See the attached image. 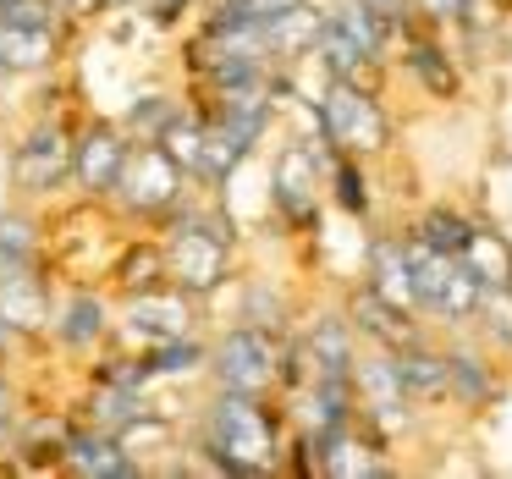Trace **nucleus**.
<instances>
[{
	"label": "nucleus",
	"instance_id": "1",
	"mask_svg": "<svg viewBox=\"0 0 512 479\" xmlns=\"http://www.w3.org/2000/svg\"><path fill=\"white\" fill-rule=\"evenodd\" d=\"M199 452H204V463H210L215 474H232V479L276 474V468L287 463L281 413L270 408V397H243V391L215 386L210 408H204Z\"/></svg>",
	"mask_w": 512,
	"mask_h": 479
},
{
	"label": "nucleus",
	"instance_id": "2",
	"mask_svg": "<svg viewBox=\"0 0 512 479\" xmlns=\"http://www.w3.org/2000/svg\"><path fill=\"white\" fill-rule=\"evenodd\" d=\"M160 248H166V281H177L199 303L215 298L232 281V259H237V226L221 210V193H210V199L188 193L160 221Z\"/></svg>",
	"mask_w": 512,
	"mask_h": 479
},
{
	"label": "nucleus",
	"instance_id": "3",
	"mask_svg": "<svg viewBox=\"0 0 512 479\" xmlns=\"http://www.w3.org/2000/svg\"><path fill=\"white\" fill-rule=\"evenodd\" d=\"M193 193V177L155 144V138H133L122 160V177L111 188V204L127 215V221H144V226H160L182 199Z\"/></svg>",
	"mask_w": 512,
	"mask_h": 479
},
{
	"label": "nucleus",
	"instance_id": "4",
	"mask_svg": "<svg viewBox=\"0 0 512 479\" xmlns=\"http://www.w3.org/2000/svg\"><path fill=\"white\" fill-rule=\"evenodd\" d=\"M281 336L259 331V325H243V320L226 325V331L210 342V364H204V375H210L221 391L270 397V391H281Z\"/></svg>",
	"mask_w": 512,
	"mask_h": 479
},
{
	"label": "nucleus",
	"instance_id": "5",
	"mask_svg": "<svg viewBox=\"0 0 512 479\" xmlns=\"http://www.w3.org/2000/svg\"><path fill=\"white\" fill-rule=\"evenodd\" d=\"M320 122H325V144L336 149V155H386L391 149V111L380 94L369 89H353V83H336L325 78V94H320Z\"/></svg>",
	"mask_w": 512,
	"mask_h": 479
},
{
	"label": "nucleus",
	"instance_id": "6",
	"mask_svg": "<svg viewBox=\"0 0 512 479\" xmlns=\"http://www.w3.org/2000/svg\"><path fill=\"white\" fill-rule=\"evenodd\" d=\"M12 188L17 199H56L61 188H72V133L61 116L39 111L28 122V133L12 144Z\"/></svg>",
	"mask_w": 512,
	"mask_h": 479
},
{
	"label": "nucleus",
	"instance_id": "7",
	"mask_svg": "<svg viewBox=\"0 0 512 479\" xmlns=\"http://www.w3.org/2000/svg\"><path fill=\"white\" fill-rule=\"evenodd\" d=\"M199 331V298L182 292L177 281H160V287H144L133 298L116 303V336L127 353H144V347L166 342V336H188Z\"/></svg>",
	"mask_w": 512,
	"mask_h": 479
},
{
	"label": "nucleus",
	"instance_id": "8",
	"mask_svg": "<svg viewBox=\"0 0 512 479\" xmlns=\"http://www.w3.org/2000/svg\"><path fill=\"white\" fill-rule=\"evenodd\" d=\"M336 149H314L303 138L276 149L270 160V204L292 232H314L320 226V193H325V160Z\"/></svg>",
	"mask_w": 512,
	"mask_h": 479
},
{
	"label": "nucleus",
	"instance_id": "9",
	"mask_svg": "<svg viewBox=\"0 0 512 479\" xmlns=\"http://www.w3.org/2000/svg\"><path fill=\"white\" fill-rule=\"evenodd\" d=\"M127 149H133V133L122 122H105V116H94L89 127L72 133V188L83 204H111Z\"/></svg>",
	"mask_w": 512,
	"mask_h": 479
},
{
	"label": "nucleus",
	"instance_id": "10",
	"mask_svg": "<svg viewBox=\"0 0 512 479\" xmlns=\"http://www.w3.org/2000/svg\"><path fill=\"white\" fill-rule=\"evenodd\" d=\"M353 402H358V419H369L380 435H397L413 424V402L397 380L391 347H375V353L353 358Z\"/></svg>",
	"mask_w": 512,
	"mask_h": 479
},
{
	"label": "nucleus",
	"instance_id": "11",
	"mask_svg": "<svg viewBox=\"0 0 512 479\" xmlns=\"http://www.w3.org/2000/svg\"><path fill=\"white\" fill-rule=\"evenodd\" d=\"M50 320H56V303H50L45 265H34V270H0V325L23 342V336H45Z\"/></svg>",
	"mask_w": 512,
	"mask_h": 479
},
{
	"label": "nucleus",
	"instance_id": "12",
	"mask_svg": "<svg viewBox=\"0 0 512 479\" xmlns=\"http://www.w3.org/2000/svg\"><path fill=\"white\" fill-rule=\"evenodd\" d=\"M50 336H56L67 353H100L116 336V303L94 287L67 292V303H61L56 320H50Z\"/></svg>",
	"mask_w": 512,
	"mask_h": 479
},
{
	"label": "nucleus",
	"instance_id": "13",
	"mask_svg": "<svg viewBox=\"0 0 512 479\" xmlns=\"http://www.w3.org/2000/svg\"><path fill=\"white\" fill-rule=\"evenodd\" d=\"M61 468H67V474H83V479H138L144 474V463L127 457V446L116 441L111 430H100V424L67 430V441H61Z\"/></svg>",
	"mask_w": 512,
	"mask_h": 479
},
{
	"label": "nucleus",
	"instance_id": "14",
	"mask_svg": "<svg viewBox=\"0 0 512 479\" xmlns=\"http://www.w3.org/2000/svg\"><path fill=\"white\" fill-rule=\"evenodd\" d=\"M342 314H347V325H353L364 342H375V347H402V342H413V336L424 331L419 314L397 309L391 298H380L369 281H358V287L342 298Z\"/></svg>",
	"mask_w": 512,
	"mask_h": 479
},
{
	"label": "nucleus",
	"instance_id": "15",
	"mask_svg": "<svg viewBox=\"0 0 512 479\" xmlns=\"http://www.w3.org/2000/svg\"><path fill=\"white\" fill-rule=\"evenodd\" d=\"M61 28H23V23H0V78H45L67 56Z\"/></svg>",
	"mask_w": 512,
	"mask_h": 479
},
{
	"label": "nucleus",
	"instance_id": "16",
	"mask_svg": "<svg viewBox=\"0 0 512 479\" xmlns=\"http://www.w3.org/2000/svg\"><path fill=\"white\" fill-rule=\"evenodd\" d=\"M309 61L336 83H353V89H369V94L386 89V61H375L369 50H358L353 39H347L342 28H331V23H320V39H314Z\"/></svg>",
	"mask_w": 512,
	"mask_h": 479
},
{
	"label": "nucleus",
	"instance_id": "17",
	"mask_svg": "<svg viewBox=\"0 0 512 479\" xmlns=\"http://www.w3.org/2000/svg\"><path fill=\"white\" fill-rule=\"evenodd\" d=\"M391 364H397V380H402V391H408L413 408H441V402H452V386H446V353L424 342V331L413 336V342L391 347Z\"/></svg>",
	"mask_w": 512,
	"mask_h": 479
},
{
	"label": "nucleus",
	"instance_id": "18",
	"mask_svg": "<svg viewBox=\"0 0 512 479\" xmlns=\"http://www.w3.org/2000/svg\"><path fill=\"white\" fill-rule=\"evenodd\" d=\"M441 353H446V386H452V408H463V413L496 408V402H501V375H496V364H490L479 347H468V342H452V347H441Z\"/></svg>",
	"mask_w": 512,
	"mask_h": 479
},
{
	"label": "nucleus",
	"instance_id": "19",
	"mask_svg": "<svg viewBox=\"0 0 512 479\" xmlns=\"http://www.w3.org/2000/svg\"><path fill=\"white\" fill-rule=\"evenodd\" d=\"M303 353H309V375H353V358H358V331L347 325V314L325 309L303 325Z\"/></svg>",
	"mask_w": 512,
	"mask_h": 479
},
{
	"label": "nucleus",
	"instance_id": "20",
	"mask_svg": "<svg viewBox=\"0 0 512 479\" xmlns=\"http://www.w3.org/2000/svg\"><path fill=\"white\" fill-rule=\"evenodd\" d=\"M402 67H408V78L419 83L430 100H457V89H463L452 56L435 45L424 23H408V28H402Z\"/></svg>",
	"mask_w": 512,
	"mask_h": 479
},
{
	"label": "nucleus",
	"instance_id": "21",
	"mask_svg": "<svg viewBox=\"0 0 512 479\" xmlns=\"http://www.w3.org/2000/svg\"><path fill=\"white\" fill-rule=\"evenodd\" d=\"M364 281L391 298L397 309H413L419 314V298H413V276H408V254H402V237H369V265H364Z\"/></svg>",
	"mask_w": 512,
	"mask_h": 479
},
{
	"label": "nucleus",
	"instance_id": "22",
	"mask_svg": "<svg viewBox=\"0 0 512 479\" xmlns=\"http://www.w3.org/2000/svg\"><path fill=\"white\" fill-rule=\"evenodd\" d=\"M325 23L342 28L347 39H353L358 50H369L375 61H391V45H397V23L380 12H369L364 0H331L325 6Z\"/></svg>",
	"mask_w": 512,
	"mask_h": 479
},
{
	"label": "nucleus",
	"instance_id": "23",
	"mask_svg": "<svg viewBox=\"0 0 512 479\" xmlns=\"http://www.w3.org/2000/svg\"><path fill=\"white\" fill-rule=\"evenodd\" d=\"M105 276H111L116 298H133V292H144V287H160V281H166V248H160V237L122 243V254L111 259Z\"/></svg>",
	"mask_w": 512,
	"mask_h": 479
},
{
	"label": "nucleus",
	"instance_id": "24",
	"mask_svg": "<svg viewBox=\"0 0 512 479\" xmlns=\"http://www.w3.org/2000/svg\"><path fill=\"white\" fill-rule=\"evenodd\" d=\"M144 369L149 380H188V375H204V364H210V342H204L199 331L188 336H166V342L144 347Z\"/></svg>",
	"mask_w": 512,
	"mask_h": 479
},
{
	"label": "nucleus",
	"instance_id": "25",
	"mask_svg": "<svg viewBox=\"0 0 512 479\" xmlns=\"http://www.w3.org/2000/svg\"><path fill=\"white\" fill-rule=\"evenodd\" d=\"M402 237V254H408V276H413V298H419V314H430L435 309V298H441V287H446V270H452V259L457 254H441V248H430L419 232H397Z\"/></svg>",
	"mask_w": 512,
	"mask_h": 479
},
{
	"label": "nucleus",
	"instance_id": "26",
	"mask_svg": "<svg viewBox=\"0 0 512 479\" xmlns=\"http://www.w3.org/2000/svg\"><path fill=\"white\" fill-rule=\"evenodd\" d=\"M45 265V232L28 210H0V270Z\"/></svg>",
	"mask_w": 512,
	"mask_h": 479
},
{
	"label": "nucleus",
	"instance_id": "27",
	"mask_svg": "<svg viewBox=\"0 0 512 479\" xmlns=\"http://www.w3.org/2000/svg\"><path fill=\"white\" fill-rule=\"evenodd\" d=\"M479 298H485V281H479L474 265L457 254L452 270H446V287H441V298H435L430 314H435L441 325H468V320H474V309H479Z\"/></svg>",
	"mask_w": 512,
	"mask_h": 479
},
{
	"label": "nucleus",
	"instance_id": "28",
	"mask_svg": "<svg viewBox=\"0 0 512 479\" xmlns=\"http://www.w3.org/2000/svg\"><path fill=\"white\" fill-rule=\"evenodd\" d=\"M155 144L166 149V155L188 171V177H199V160H204V105H182Z\"/></svg>",
	"mask_w": 512,
	"mask_h": 479
},
{
	"label": "nucleus",
	"instance_id": "29",
	"mask_svg": "<svg viewBox=\"0 0 512 479\" xmlns=\"http://www.w3.org/2000/svg\"><path fill=\"white\" fill-rule=\"evenodd\" d=\"M474 215L452 210V204H430V210H419V221H413V232L424 237L430 248H441V254H463L468 237H474Z\"/></svg>",
	"mask_w": 512,
	"mask_h": 479
},
{
	"label": "nucleus",
	"instance_id": "30",
	"mask_svg": "<svg viewBox=\"0 0 512 479\" xmlns=\"http://www.w3.org/2000/svg\"><path fill=\"white\" fill-rule=\"evenodd\" d=\"M463 259L474 265V276L485 281V287H501V281H512V243L501 232H490V226H474V237H468Z\"/></svg>",
	"mask_w": 512,
	"mask_h": 479
},
{
	"label": "nucleus",
	"instance_id": "31",
	"mask_svg": "<svg viewBox=\"0 0 512 479\" xmlns=\"http://www.w3.org/2000/svg\"><path fill=\"white\" fill-rule=\"evenodd\" d=\"M325 188H331V199L342 204L347 215H358V221L369 215V182H364L358 155H331L325 160Z\"/></svg>",
	"mask_w": 512,
	"mask_h": 479
},
{
	"label": "nucleus",
	"instance_id": "32",
	"mask_svg": "<svg viewBox=\"0 0 512 479\" xmlns=\"http://www.w3.org/2000/svg\"><path fill=\"white\" fill-rule=\"evenodd\" d=\"M182 105H188V100H177V94H138V100L127 105L122 127L133 138H160V133H166V122L182 111Z\"/></svg>",
	"mask_w": 512,
	"mask_h": 479
},
{
	"label": "nucleus",
	"instance_id": "33",
	"mask_svg": "<svg viewBox=\"0 0 512 479\" xmlns=\"http://www.w3.org/2000/svg\"><path fill=\"white\" fill-rule=\"evenodd\" d=\"M237 320L281 336V331H287V320H292V309H287V298H281V292H270V287H265V281H248V287H243V309H237Z\"/></svg>",
	"mask_w": 512,
	"mask_h": 479
},
{
	"label": "nucleus",
	"instance_id": "34",
	"mask_svg": "<svg viewBox=\"0 0 512 479\" xmlns=\"http://www.w3.org/2000/svg\"><path fill=\"white\" fill-rule=\"evenodd\" d=\"M474 325L501 347V353H512V281L485 287V298H479V309H474Z\"/></svg>",
	"mask_w": 512,
	"mask_h": 479
},
{
	"label": "nucleus",
	"instance_id": "35",
	"mask_svg": "<svg viewBox=\"0 0 512 479\" xmlns=\"http://www.w3.org/2000/svg\"><path fill=\"white\" fill-rule=\"evenodd\" d=\"M0 23H23V28H61V34H72V17L61 12L56 0H6L0 6Z\"/></svg>",
	"mask_w": 512,
	"mask_h": 479
},
{
	"label": "nucleus",
	"instance_id": "36",
	"mask_svg": "<svg viewBox=\"0 0 512 479\" xmlns=\"http://www.w3.org/2000/svg\"><path fill=\"white\" fill-rule=\"evenodd\" d=\"M463 6L468 0H413V23H424V28L463 23Z\"/></svg>",
	"mask_w": 512,
	"mask_h": 479
},
{
	"label": "nucleus",
	"instance_id": "37",
	"mask_svg": "<svg viewBox=\"0 0 512 479\" xmlns=\"http://www.w3.org/2000/svg\"><path fill=\"white\" fill-rule=\"evenodd\" d=\"M144 6H149V23L155 28H177L193 12V0H144Z\"/></svg>",
	"mask_w": 512,
	"mask_h": 479
},
{
	"label": "nucleus",
	"instance_id": "38",
	"mask_svg": "<svg viewBox=\"0 0 512 479\" xmlns=\"http://www.w3.org/2000/svg\"><path fill=\"white\" fill-rule=\"evenodd\" d=\"M56 6H61V12H67L78 28H83V23H94V17H105V12H111L105 0H56Z\"/></svg>",
	"mask_w": 512,
	"mask_h": 479
},
{
	"label": "nucleus",
	"instance_id": "39",
	"mask_svg": "<svg viewBox=\"0 0 512 479\" xmlns=\"http://www.w3.org/2000/svg\"><path fill=\"white\" fill-rule=\"evenodd\" d=\"M364 6H369V12H380V17H391V23H397V34L413 23V0H364Z\"/></svg>",
	"mask_w": 512,
	"mask_h": 479
},
{
	"label": "nucleus",
	"instance_id": "40",
	"mask_svg": "<svg viewBox=\"0 0 512 479\" xmlns=\"http://www.w3.org/2000/svg\"><path fill=\"white\" fill-rule=\"evenodd\" d=\"M12 413H17V386H12V375H6V358H0V430L12 424Z\"/></svg>",
	"mask_w": 512,
	"mask_h": 479
},
{
	"label": "nucleus",
	"instance_id": "41",
	"mask_svg": "<svg viewBox=\"0 0 512 479\" xmlns=\"http://www.w3.org/2000/svg\"><path fill=\"white\" fill-rule=\"evenodd\" d=\"M105 6H138V0H105Z\"/></svg>",
	"mask_w": 512,
	"mask_h": 479
},
{
	"label": "nucleus",
	"instance_id": "42",
	"mask_svg": "<svg viewBox=\"0 0 512 479\" xmlns=\"http://www.w3.org/2000/svg\"><path fill=\"white\" fill-rule=\"evenodd\" d=\"M0 6H6V0H0Z\"/></svg>",
	"mask_w": 512,
	"mask_h": 479
}]
</instances>
